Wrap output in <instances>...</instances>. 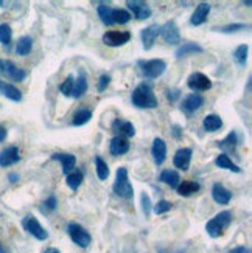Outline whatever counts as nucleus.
<instances>
[{
    "instance_id": "obj_6",
    "label": "nucleus",
    "mask_w": 252,
    "mask_h": 253,
    "mask_svg": "<svg viewBox=\"0 0 252 253\" xmlns=\"http://www.w3.org/2000/svg\"><path fill=\"white\" fill-rule=\"evenodd\" d=\"M22 225H24V228L27 230V232L30 235H33L36 239L39 241H46L49 238V233L46 232V228H44L38 219L33 216V214H28L24 217V221H22Z\"/></svg>"
},
{
    "instance_id": "obj_9",
    "label": "nucleus",
    "mask_w": 252,
    "mask_h": 253,
    "mask_svg": "<svg viewBox=\"0 0 252 253\" xmlns=\"http://www.w3.org/2000/svg\"><path fill=\"white\" fill-rule=\"evenodd\" d=\"M159 35L163 38V41L167 43H179L181 42V33H179V28L174 20H170L167 24H163L160 27Z\"/></svg>"
},
{
    "instance_id": "obj_32",
    "label": "nucleus",
    "mask_w": 252,
    "mask_h": 253,
    "mask_svg": "<svg viewBox=\"0 0 252 253\" xmlns=\"http://www.w3.org/2000/svg\"><path fill=\"white\" fill-rule=\"evenodd\" d=\"M91 118H92V112L87 111V109H81V111H78V112L73 115L72 125L73 126H83L86 123H89Z\"/></svg>"
},
{
    "instance_id": "obj_45",
    "label": "nucleus",
    "mask_w": 252,
    "mask_h": 253,
    "mask_svg": "<svg viewBox=\"0 0 252 253\" xmlns=\"http://www.w3.org/2000/svg\"><path fill=\"white\" fill-rule=\"evenodd\" d=\"M6 135H8V132H6V129L2 126V125H0V143H2V141H5L6 140Z\"/></svg>"
},
{
    "instance_id": "obj_20",
    "label": "nucleus",
    "mask_w": 252,
    "mask_h": 253,
    "mask_svg": "<svg viewBox=\"0 0 252 253\" xmlns=\"http://www.w3.org/2000/svg\"><path fill=\"white\" fill-rule=\"evenodd\" d=\"M210 13V5L209 3H200L196 6L195 13L192 14V19H190V24L198 27V25H202L204 22L207 20V16Z\"/></svg>"
},
{
    "instance_id": "obj_44",
    "label": "nucleus",
    "mask_w": 252,
    "mask_h": 253,
    "mask_svg": "<svg viewBox=\"0 0 252 253\" xmlns=\"http://www.w3.org/2000/svg\"><path fill=\"white\" fill-rule=\"evenodd\" d=\"M167 98L170 101H176L179 98V90H171V92H167Z\"/></svg>"
},
{
    "instance_id": "obj_5",
    "label": "nucleus",
    "mask_w": 252,
    "mask_h": 253,
    "mask_svg": "<svg viewBox=\"0 0 252 253\" xmlns=\"http://www.w3.org/2000/svg\"><path fill=\"white\" fill-rule=\"evenodd\" d=\"M0 75L6 76L8 80L11 81H24L27 72L24 69L17 67V65L13 61H5V59H0Z\"/></svg>"
},
{
    "instance_id": "obj_15",
    "label": "nucleus",
    "mask_w": 252,
    "mask_h": 253,
    "mask_svg": "<svg viewBox=\"0 0 252 253\" xmlns=\"http://www.w3.org/2000/svg\"><path fill=\"white\" fill-rule=\"evenodd\" d=\"M160 27L159 25H150L145 30H142V42H144V48L145 50H151L154 42L159 36Z\"/></svg>"
},
{
    "instance_id": "obj_3",
    "label": "nucleus",
    "mask_w": 252,
    "mask_h": 253,
    "mask_svg": "<svg viewBox=\"0 0 252 253\" xmlns=\"http://www.w3.org/2000/svg\"><path fill=\"white\" fill-rule=\"evenodd\" d=\"M112 188H114V193L118 197H123V199H133L134 188H133V185H131V182H129L126 168L122 167V168L117 169V177H115Z\"/></svg>"
},
{
    "instance_id": "obj_21",
    "label": "nucleus",
    "mask_w": 252,
    "mask_h": 253,
    "mask_svg": "<svg viewBox=\"0 0 252 253\" xmlns=\"http://www.w3.org/2000/svg\"><path fill=\"white\" fill-rule=\"evenodd\" d=\"M0 93L5 95L8 100L16 101V103L22 100V93H20V90L17 89V87L13 85V84H8V83H5L2 80H0Z\"/></svg>"
},
{
    "instance_id": "obj_26",
    "label": "nucleus",
    "mask_w": 252,
    "mask_h": 253,
    "mask_svg": "<svg viewBox=\"0 0 252 253\" xmlns=\"http://www.w3.org/2000/svg\"><path fill=\"white\" fill-rule=\"evenodd\" d=\"M204 129L207 132H216L220 130L221 126H223V120L220 118V115H215V114H210L204 118Z\"/></svg>"
},
{
    "instance_id": "obj_16",
    "label": "nucleus",
    "mask_w": 252,
    "mask_h": 253,
    "mask_svg": "<svg viewBox=\"0 0 252 253\" xmlns=\"http://www.w3.org/2000/svg\"><path fill=\"white\" fill-rule=\"evenodd\" d=\"M20 160L19 149L16 146H8L2 152H0V167H11Z\"/></svg>"
},
{
    "instance_id": "obj_13",
    "label": "nucleus",
    "mask_w": 252,
    "mask_h": 253,
    "mask_svg": "<svg viewBox=\"0 0 252 253\" xmlns=\"http://www.w3.org/2000/svg\"><path fill=\"white\" fill-rule=\"evenodd\" d=\"M190 160H192V149L190 148H182V149H178V152L174 154L173 163H174V167H176L178 169L187 171L189 167H190Z\"/></svg>"
},
{
    "instance_id": "obj_1",
    "label": "nucleus",
    "mask_w": 252,
    "mask_h": 253,
    "mask_svg": "<svg viewBox=\"0 0 252 253\" xmlns=\"http://www.w3.org/2000/svg\"><path fill=\"white\" fill-rule=\"evenodd\" d=\"M131 101H133V104L139 109L157 107V98H156L154 92H152L151 85L147 83H142L136 87L133 95H131Z\"/></svg>"
},
{
    "instance_id": "obj_43",
    "label": "nucleus",
    "mask_w": 252,
    "mask_h": 253,
    "mask_svg": "<svg viewBox=\"0 0 252 253\" xmlns=\"http://www.w3.org/2000/svg\"><path fill=\"white\" fill-rule=\"evenodd\" d=\"M44 205H46V208H47V210L53 211L54 208H56V205H58V202H56V197H54V196L51 194V196L49 197V199H47L46 202H44Z\"/></svg>"
},
{
    "instance_id": "obj_35",
    "label": "nucleus",
    "mask_w": 252,
    "mask_h": 253,
    "mask_svg": "<svg viewBox=\"0 0 252 253\" xmlns=\"http://www.w3.org/2000/svg\"><path fill=\"white\" fill-rule=\"evenodd\" d=\"M97 9H98V14H100V17H101L104 25H114L112 24V19H111V13H112V8L111 6L106 5V3H100Z\"/></svg>"
},
{
    "instance_id": "obj_28",
    "label": "nucleus",
    "mask_w": 252,
    "mask_h": 253,
    "mask_svg": "<svg viewBox=\"0 0 252 253\" xmlns=\"http://www.w3.org/2000/svg\"><path fill=\"white\" fill-rule=\"evenodd\" d=\"M87 90V80H86V76L81 73L78 78L75 80L73 83V90H72V98H80L81 95H84Z\"/></svg>"
},
{
    "instance_id": "obj_11",
    "label": "nucleus",
    "mask_w": 252,
    "mask_h": 253,
    "mask_svg": "<svg viewBox=\"0 0 252 253\" xmlns=\"http://www.w3.org/2000/svg\"><path fill=\"white\" fill-rule=\"evenodd\" d=\"M126 5L133 11L134 17L139 20H145L151 16V8L148 6L147 2H142V0H128Z\"/></svg>"
},
{
    "instance_id": "obj_49",
    "label": "nucleus",
    "mask_w": 252,
    "mask_h": 253,
    "mask_svg": "<svg viewBox=\"0 0 252 253\" xmlns=\"http://www.w3.org/2000/svg\"><path fill=\"white\" fill-rule=\"evenodd\" d=\"M9 179H11V182H16L17 180V174H9Z\"/></svg>"
},
{
    "instance_id": "obj_33",
    "label": "nucleus",
    "mask_w": 252,
    "mask_h": 253,
    "mask_svg": "<svg viewBox=\"0 0 252 253\" xmlns=\"http://www.w3.org/2000/svg\"><path fill=\"white\" fill-rule=\"evenodd\" d=\"M111 19H112V24H128V22L131 20V14L128 13L126 9H112L111 13Z\"/></svg>"
},
{
    "instance_id": "obj_36",
    "label": "nucleus",
    "mask_w": 252,
    "mask_h": 253,
    "mask_svg": "<svg viewBox=\"0 0 252 253\" xmlns=\"http://www.w3.org/2000/svg\"><path fill=\"white\" fill-rule=\"evenodd\" d=\"M234 59L238 65H245L246 64V59H248V45H240L235 48L234 51Z\"/></svg>"
},
{
    "instance_id": "obj_41",
    "label": "nucleus",
    "mask_w": 252,
    "mask_h": 253,
    "mask_svg": "<svg viewBox=\"0 0 252 253\" xmlns=\"http://www.w3.org/2000/svg\"><path fill=\"white\" fill-rule=\"evenodd\" d=\"M142 208H144L145 216H150L151 213V199L147 193H142Z\"/></svg>"
},
{
    "instance_id": "obj_8",
    "label": "nucleus",
    "mask_w": 252,
    "mask_h": 253,
    "mask_svg": "<svg viewBox=\"0 0 252 253\" xmlns=\"http://www.w3.org/2000/svg\"><path fill=\"white\" fill-rule=\"evenodd\" d=\"M187 85L190 87L192 90H195V92H205V90H209L210 87H212V81L207 78L204 73L196 72V73H192L189 76Z\"/></svg>"
},
{
    "instance_id": "obj_47",
    "label": "nucleus",
    "mask_w": 252,
    "mask_h": 253,
    "mask_svg": "<svg viewBox=\"0 0 252 253\" xmlns=\"http://www.w3.org/2000/svg\"><path fill=\"white\" fill-rule=\"evenodd\" d=\"M173 134H174V137H176V138H179V137H181V127H179V126H174Z\"/></svg>"
},
{
    "instance_id": "obj_4",
    "label": "nucleus",
    "mask_w": 252,
    "mask_h": 253,
    "mask_svg": "<svg viewBox=\"0 0 252 253\" xmlns=\"http://www.w3.org/2000/svg\"><path fill=\"white\" fill-rule=\"evenodd\" d=\"M139 67H140L145 78L156 80L163 72H165L167 64L162 59H150V61H139Z\"/></svg>"
},
{
    "instance_id": "obj_27",
    "label": "nucleus",
    "mask_w": 252,
    "mask_h": 253,
    "mask_svg": "<svg viewBox=\"0 0 252 253\" xmlns=\"http://www.w3.org/2000/svg\"><path fill=\"white\" fill-rule=\"evenodd\" d=\"M216 167L218 168H223V169H229V171H234V172H240V169L237 165L231 160V157L227 156L226 152L220 154V156L216 157Z\"/></svg>"
},
{
    "instance_id": "obj_17",
    "label": "nucleus",
    "mask_w": 252,
    "mask_h": 253,
    "mask_svg": "<svg viewBox=\"0 0 252 253\" xmlns=\"http://www.w3.org/2000/svg\"><path fill=\"white\" fill-rule=\"evenodd\" d=\"M212 197H213V201L216 204L227 205L229 202H231V199H232V194H231V191H229L227 188H224L221 183H215L212 186Z\"/></svg>"
},
{
    "instance_id": "obj_24",
    "label": "nucleus",
    "mask_w": 252,
    "mask_h": 253,
    "mask_svg": "<svg viewBox=\"0 0 252 253\" xmlns=\"http://www.w3.org/2000/svg\"><path fill=\"white\" fill-rule=\"evenodd\" d=\"M160 182L163 183H167L170 188H178V185L181 182V177H179V174L176 171H173V169H165V171H162L160 172V177H159Z\"/></svg>"
},
{
    "instance_id": "obj_12",
    "label": "nucleus",
    "mask_w": 252,
    "mask_h": 253,
    "mask_svg": "<svg viewBox=\"0 0 252 253\" xmlns=\"http://www.w3.org/2000/svg\"><path fill=\"white\" fill-rule=\"evenodd\" d=\"M202 104H204V98L201 95H198V93H190L189 96L184 98L181 107H182V111L187 114V115H192L196 111H200Z\"/></svg>"
},
{
    "instance_id": "obj_34",
    "label": "nucleus",
    "mask_w": 252,
    "mask_h": 253,
    "mask_svg": "<svg viewBox=\"0 0 252 253\" xmlns=\"http://www.w3.org/2000/svg\"><path fill=\"white\" fill-rule=\"evenodd\" d=\"M83 183V172L81 171H72L67 174V185L70 186V190L76 191L80 188V185Z\"/></svg>"
},
{
    "instance_id": "obj_39",
    "label": "nucleus",
    "mask_w": 252,
    "mask_h": 253,
    "mask_svg": "<svg viewBox=\"0 0 252 253\" xmlns=\"http://www.w3.org/2000/svg\"><path fill=\"white\" fill-rule=\"evenodd\" d=\"M171 210V204L168 201H160L157 202V205H154V213L156 214H163Z\"/></svg>"
},
{
    "instance_id": "obj_50",
    "label": "nucleus",
    "mask_w": 252,
    "mask_h": 253,
    "mask_svg": "<svg viewBox=\"0 0 252 253\" xmlns=\"http://www.w3.org/2000/svg\"><path fill=\"white\" fill-rule=\"evenodd\" d=\"M0 253H8V250H6L2 244H0Z\"/></svg>"
},
{
    "instance_id": "obj_38",
    "label": "nucleus",
    "mask_w": 252,
    "mask_h": 253,
    "mask_svg": "<svg viewBox=\"0 0 252 253\" xmlns=\"http://www.w3.org/2000/svg\"><path fill=\"white\" fill-rule=\"evenodd\" d=\"M73 83H75V78L70 75L67 78L64 80V83L59 85V90L65 95V96H70L72 95V90H73Z\"/></svg>"
},
{
    "instance_id": "obj_14",
    "label": "nucleus",
    "mask_w": 252,
    "mask_h": 253,
    "mask_svg": "<svg viewBox=\"0 0 252 253\" xmlns=\"http://www.w3.org/2000/svg\"><path fill=\"white\" fill-rule=\"evenodd\" d=\"M151 156L154 159L156 165H162L167 159V145L162 138H154L151 146Z\"/></svg>"
},
{
    "instance_id": "obj_46",
    "label": "nucleus",
    "mask_w": 252,
    "mask_h": 253,
    "mask_svg": "<svg viewBox=\"0 0 252 253\" xmlns=\"http://www.w3.org/2000/svg\"><path fill=\"white\" fill-rule=\"evenodd\" d=\"M229 253H249V250H248L246 247H237V249L231 250Z\"/></svg>"
},
{
    "instance_id": "obj_40",
    "label": "nucleus",
    "mask_w": 252,
    "mask_h": 253,
    "mask_svg": "<svg viewBox=\"0 0 252 253\" xmlns=\"http://www.w3.org/2000/svg\"><path fill=\"white\" fill-rule=\"evenodd\" d=\"M245 28H248V25H245V24H231V25L218 28V31H221V33H235V31L245 30Z\"/></svg>"
},
{
    "instance_id": "obj_37",
    "label": "nucleus",
    "mask_w": 252,
    "mask_h": 253,
    "mask_svg": "<svg viewBox=\"0 0 252 253\" xmlns=\"http://www.w3.org/2000/svg\"><path fill=\"white\" fill-rule=\"evenodd\" d=\"M11 36H13V31H11V27H9L8 24H0V42H2L3 45H9Z\"/></svg>"
},
{
    "instance_id": "obj_23",
    "label": "nucleus",
    "mask_w": 252,
    "mask_h": 253,
    "mask_svg": "<svg viewBox=\"0 0 252 253\" xmlns=\"http://www.w3.org/2000/svg\"><path fill=\"white\" fill-rule=\"evenodd\" d=\"M204 48L201 45L195 42H187V43H182V45L176 50V58L178 59H182L185 56H189V54H195V53H202Z\"/></svg>"
},
{
    "instance_id": "obj_31",
    "label": "nucleus",
    "mask_w": 252,
    "mask_h": 253,
    "mask_svg": "<svg viewBox=\"0 0 252 253\" xmlns=\"http://www.w3.org/2000/svg\"><path fill=\"white\" fill-rule=\"evenodd\" d=\"M95 169H97V175L100 180H106L109 177V167L107 163L101 159V157H95Z\"/></svg>"
},
{
    "instance_id": "obj_25",
    "label": "nucleus",
    "mask_w": 252,
    "mask_h": 253,
    "mask_svg": "<svg viewBox=\"0 0 252 253\" xmlns=\"http://www.w3.org/2000/svg\"><path fill=\"white\" fill-rule=\"evenodd\" d=\"M200 183L198 182H193V180H184L182 183H179L178 185V193L181 194V196H184V197H189V196H192V194H195V193H198L200 191Z\"/></svg>"
},
{
    "instance_id": "obj_18",
    "label": "nucleus",
    "mask_w": 252,
    "mask_h": 253,
    "mask_svg": "<svg viewBox=\"0 0 252 253\" xmlns=\"http://www.w3.org/2000/svg\"><path fill=\"white\" fill-rule=\"evenodd\" d=\"M109 151H111L112 156H123L129 151V141L126 137H120L115 135L111 140V145H109Z\"/></svg>"
},
{
    "instance_id": "obj_29",
    "label": "nucleus",
    "mask_w": 252,
    "mask_h": 253,
    "mask_svg": "<svg viewBox=\"0 0 252 253\" xmlns=\"http://www.w3.org/2000/svg\"><path fill=\"white\" fill-rule=\"evenodd\" d=\"M33 48V39L30 36H24L20 38L17 45H16V53L19 54V56H27V54H30Z\"/></svg>"
},
{
    "instance_id": "obj_2",
    "label": "nucleus",
    "mask_w": 252,
    "mask_h": 253,
    "mask_svg": "<svg viewBox=\"0 0 252 253\" xmlns=\"http://www.w3.org/2000/svg\"><path fill=\"white\" fill-rule=\"evenodd\" d=\"M231 222H232V213L231 211H221L207 222L205 230H207V233H209L210 238H220L224 233V230L231 225Z\"/></svg>"
},
{
    "instance_id": "obj_30",
    "label": "nucleus",
    "mask_w": 252,
    "mask_h": 253,
    "mask_svg": "<svg viewBox=\"0 0 252 253\" xmlns=\"http://www.w3.org/2000/svg\"><path fill=\"white\" fill-rule=\"evenodd\" d=\"M237 143H238V140H237V132H231L224 140H221V141H218V146H220L223 151H235V148H237Z\"/></svg>"
},
{
    "instance_id": "obj_19",
    "label": "nucleus",
    "mask_w": 252,
    "mask_h": 253,
    "mask_svg": "<svg viewBox=\"0 0 252 253\" xmlns=\"http://www.w3.org/2000/svg\"><path fill=\"white\" fill-rule=\"evenodd\" d=\"M53 160H58L61 165H62V172L67 175L69 172H72L75 169V165H76V159L75 156H72V154H53L51 156Z\"/></svg>"
},
{
    "instance_id": "obj_48",
    "label": "nucleus",
    "mask_w": 252,
    "mask_h": 253,
    "mask_svg": "<svg viewBox=\"0 0 252 253\" xmlns=\"http://www.w3.org/2000/svg\"><path fill=\"white\" fill-rule=\"evenodd\" d=\"M44 253H61V252L58 249H54V247H50V249H47Z\"/></svg>"
},
{
    "instance_id": "obj_10",
    "label": "nucleus",
    "mask_w": 252,
    "mask_h": 253,
    "mask_svg": "<svg viewBox=\"0 0 252 253\" xmlns=\"http://www.w3.org/2000/svg\"><path fill=\"white\" fill-rule=\"evenodd\" d=\"M131 39L128 31H107L103 36V42L109 47H120Z\"/></svg>"
},
{
    "instance_id": "obj_7",
    "label": "nucleus",
    "mask_w": 252,
    "mask_h": 253,
    "mask_svg": "<svg viewBox=\"0 0 252 253\" xmlns=\"http://www.w3.org/2000/svg\"><path fill=\"white\" fill-rule=\"evenodd\" d=\"M67 232H69V236L72 238V241L78 247H83L84 249V247H87V246L91 244L92 238H91V235L87 233L81 225H78V224H70L67 227Z\"/></svg>"
},
{
    "instance_id": "obj_42",
    "label": "nucleus",
    "mask_w": 252,
    "mask_h": 253,
    "mask_svg": "<svg viewBox=\"0 0 252 253\" xmlns=\"http://www.w3.org/2000/svg\"><path fill=\"white\" fill-rule=\"evenodd\" d=\"M109 81H111V78H109V75H101L100 80H98V90L100 92H104L106 87L109 85Z\"/></svg>"
},
{
    "instance_id": "obj_22",
    "label": "nucleus",
    "mask_w": 252,
    "mask_h": 253,
    "mask_svg": "<svg viewBox=\"0 0 252 253\" xmlns=\"http://www.w3.org/2000/svg\"><path fill=\"white\" fill-rule=\"evenodd\" d=\"M112 130L114 132H118L120 137H134L136 135V129L133 126V123L129 122H123V120H115L112 123Z\"/></svg>"
}]
</instances>
